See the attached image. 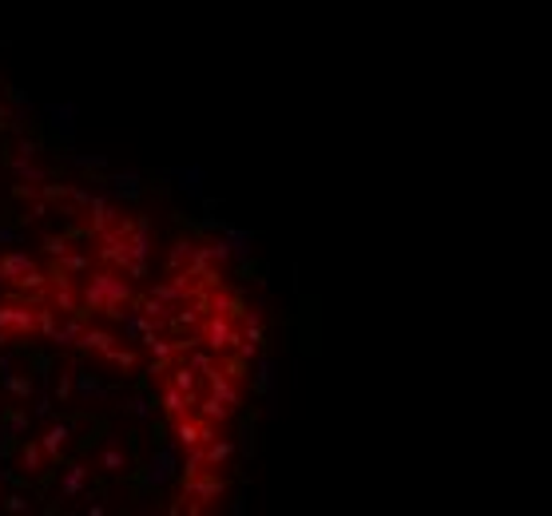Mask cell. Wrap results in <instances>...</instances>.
Returning a JSON list of instances; mask_svg holds the SVG:
<instances>
[{
	"instance_id": "cell-1",
	"label": "cell",
	"mask_w": 552,
	"mask_h": 516,
	"mask_svg": "<svg viewBox=\"0 0 552 516\" xmlns=\"http://www.w3.org/2000/svg\"><path fill=\"white\" fill-rule=\"evenodd\" d=\"M143 493H159L163 485H171L179 476V445L175 441H163V445H151V457L135 469Z\"/></svg>"
},
{
	"instance_id": "cell-2",
	"label": "cell",
	"mask_w": 552,
	"mask_h": 516,
	"mask_svg": "<svg viewBox=\"0 0 552 516\" xmlns=\"http://www.w3.org/2000/svg\"><path fill=\"white\" fill-rule=\"evenodd\" d=\"M76 429H80V417H56V413L48 417V429H44V437H36V445H40L44 461H48L52 469H56V465L64 461V457H68L64 449L72 445Z\"/></svg>"
},
{
	"instance_id": "cell-3",
	"label": "cell",
	"mask_w": 552,
	"mask_h": 516,
	"mask_svg": "<svg viewBox=\"0 0 552 516\" xmlns=\"http://www.w3.org/2000/svg\"><path fill=\"white\" fill-rule=\"evenodd\" d=\"M60 481H56V500H76V496L88 493V481H91V465H84V457H64L56 465Z\"/></svg>"
},
{
	"instance_id": "cell-4",
	"label": "cell",
	"mask_w": 552,
	"mask_h": 516,
	"mask_svg": "<svg viewBox=\"0 0 552 516\" xmlns=\"http://www.w3.org/2000/svg\"><path fill=\"white\" fill-rule=\"evenodd\" d=\"M128 469H135V457H131L128 445H120L116 437H103V449L96 457H91V473H100V476H123Z\"/></svg>"
},
{
	"instance_id": "cell-5",
	"label": "cell",
	"mask_w": 552,
	"mask_h": 516,
	"mask_svg": "<svg viewBox=\"0 0 552 516\" xmlns=\"http://www.w3.org/2000/svg\"><path fill=\"white\" fill-rule=\"evenodd\" d=\"M199 338L207 350H215V354H227L235 342H239V330H235V318L227 314H207L199 318Z\"/></svg>"
},
{
	"instance_id": "cell-6",
	"label": "cell",
	"mask_w": 552,
	"mask_h": 516,
	"mask_svg": "<svg viewBox=\"0 0 552 516\" xmlns=\"http://www.w3.org/2000/svg\"><path fill=\"white\" fill-rule=\"evenodd\" d=\"M96 239H100V263L116 266V270H123L128 266V234L120 231V227H103V231H96Z\"/></svg>"
},
{
	"instance_id": "cell-7",
	"label": "cell",
	"mask_w": 552,
	"mask_h": 516,
	"mask_svg": "<svg viewBox=\"0 0 552 516\" xmlns=\"http://www.w3.org/2000/svg\"><path fill=\"white\" fill-rule=\"evenodd\" d=\"M116 409H120V413H128L131 421H143V425H147L151 417H155V409H159V394H155V389H140V394H123Z\"/></svg>"
},
{
	"instance_id": "cell-8",
	"label": "cell",
	"mask_w": 552,
	"mask_h": 516,
	"mask_svg": "<svg viewBox=\"0 0 552 516\" xmlns=\"http://www.w3.org/2000/svg\"><path fill=\"white\" fill-rule=\"evenodd\" d=\"M88 274H91L88 282H91V286H100L108 302H131V298H135L131 282H123L120 274H116V270H108V266H100V270H88Z\"/></svg>"
},
{
	"instance_id": "cell-9",
	"label": "cell",
	"mask_w": 552,
	"mask_h": 516,
	"mask_svg": "<svg viewBox=\"0 0 552 516\" xmlns=\"http://www.w3.org/2000/svg\"><path fill=\"white\" fill-rule=\"evenodd\" d=\"M111 345H116V334H111V330H100V326H84V334L76 338V345H72V350H76L80 357H91V354L103 357Z\"/></svg>"
},
{
	"instance_id": "cell-10",
	"label": "cell",
	"mask_w": 552,
	"mask_h": 516,
	"mask_svg": "<svg viewBox=\"0 0 552 516\" xmlns=\"http://www.w3.org/2000/svg\"><path fill=\"white\" fill-rule=\"evenodd\" d=\"M48 115H52V132L56 139L64 143V151H72V135H76V108L72 103H48ZM60 155V151H56Z\"/></svg>"
},
{
	"instance_id": "cell-11",
	"label": "cell",
	"mask_w": 552,
	"mask_h": 516,
	"mask_svg": "<svg viewBox=\"0 0 552 516\" xmlns=\"http://www.w3.org/2000/svg\"><path fill=\"white\" fill-rule=\"evenodd\" d=\"M195 401H199L195 394H183V389H175V385L163 382V389H159V409L171 417V421H175V417H187V413L195 409Z\"/></svg>"
},
{
	"instance_id": "cell-12",
	"label": "cell",
	"mask_w": 552,
	"mask_h": 516,
	"mask_svg": "<svg viewBox=\"0 0 552 516\" xmlns=\"http://www.w3.org/2000/svg\"><path fill=\"white\" fill-rule=\"evenodd\" d=\"M203 382H207V394H215L219 401H227L235 409V405H242V394H239V385H235L231 374H223L219 365H215L211 374H203Z\"/></svg>"
},
{
	"instance_id": "cell-13",
	"label": "cell",
	"mask_w": 552,
	"mask_h": 516,
	"mask_svg": "<svg viewBox=\"0 0 552 516\" xmlns=\"http://www.w3.org/2000/svg\"><path fill=\"white\" fill-rule=\"evenodd\" d=\"M72 385H76V394H80L84 401H103V397H108V385H103L96 374H88L80 362L72 365Z\"/></svg>"
},
{
	"instance_id": "cell-14",
	"label": "cell",
	"mask_w": 552,
	"mask_h": 516,
	"mask_svg": "<svg viewBox=\"0 0 552 516\" xmlns=\"http://www.w3.org/2000/svg\"><path fill=\"white\" fill-rule=\"evenodd\" d=\"M32 266H36V263H32L28 251H4V254H0V278H4V282H12V286L21 282Z\"/></svg>"
},
{
	"instance_id": "cell-15",
	"label": "cell",
	"mask_w": 552,
	"mask_h": 516,
	"mask_svg": "<svg viewBox=\"0 0 552 516\" xmlns=\"http://www.w3.org/2000/svg\"><path fill=\"white\" fill-rule=\"evenodd\" d=\"M84 326H88V314H64V322H56V330L48 334V342L60 345V350H68V345H76V338L84 334Z\"/></svg>"
},
{
	"instance_id": "cell-16",
	"label": "cell",
	"mask_w": 552,
	"mask_h": 516,
	"mask_svg": "<svg viewBox=\"0 0 552 516\" xmlns=\"http://www.w3.org/2000/svg\"><path fill=\"white\" fill-rule=\"evenodd\" d=\"M131 306H135L140 314H147L151 322L159 326V330H167V318H171V310H175L171 302H163V298H155V294H135V298H131Z\"/></svg>"
},
{
	"instance_id": "cell-17",
	"label": "cell",
	"mask_w": 552,
	"mask_h": 516,
	"mask_svg": "<svg viewBox=\"0 0 552 516\" xmlns=\"http://www.w3.org/2000/svg\"><path fill=\"white\" fill-rule=\"evenodd\" d=\"M207 310H211V314L239 318L242 310H247V306H242V298H239V294H231V290H227V286H215V290L207 294Z\"/></svg>"
},
{
	"instance_id": "cell-18",
	"label": "cell",
	"mask_w": 552,
	"mask_h": 516,
	"mask_svg": "<svg viewBox=\"0 0 552 516\" xmlns=\"http://www.w3.org/2000/svg\"><path fill=\"white\" fill-rule=\"evenodd\" d=\"M4 163H9V171L16 175V179H24V183H36V187H40L44 179H52V171H48V167H40V163H36V159H21V155H9V159H4Z\"/></svg>"
},
{
	"instance_id": "cell-19",
	"label": "cell",
	"mask_w": 552,
	"mask_h": 516,
	"mask_svg": "<svg viewBox=\"0 0 552 516\" xmlns=\"http://www.w3.org/2000/svg\"><path fill=\"white\" fill-rule=\"evenodd\" d=\"M175 357H179L183 365H191L199 377L211 374L215 365H219V354H215V350H207V345H195V350H187V354H175Z\"/></svg>"
},
{
	"instance_id": "cell-20",
	"label": "cell",
	"mask_w": 552,
	"mask_h": 516,
	"mask_svg": "<svg viewBox=\"0 0 552 516\" xmlns=\"http://www.w3.org/2000/svg\"><path fill=\"white\" fill-rule=\"evenodd\" d=\"M108 433H111V425H108V421H103V417H91V425L84 429V433H80V441H76V457H88L91 449L100 445V441H103Z\"/></svg>"
},
{
	"instance_id": "cell-21",
	"label": "cell",
	"mask_w": 552,
	"mask_h": 516,
	"mask_svg": "<svg viewBox=\"0 0 552 516\" xmlns=\"http://www.w3.org/2000/svg\"><path fill=\"white\" fill-rule=\"evenodd\" d=\"M171 441L179 449H195L199 445V421H191V417H175L171 421Z\"/></svg>"
},
{
	"instance_id": "cell-22",
	"label": "cell",
	"mask_w": 552,
	"mask_h": 516,
	"mask_svg": "<svg viewBox=\"0 0 552 516\" xmlns=\"http://www.w3.org/2000/svg\"><path fill=\"white\" fill-rule=\"evenodd\" d=\"M84 211H91V234H96V231H103V227H111V223H116V207H111V202L103 199V195H91V199H88V207H84Z\"/></svg>"
},
{
	"instance_id": "cell-23",
	"label": "cell",
	"mask_w": 552,
	"mask_h": 516,
	"mask_svg": "<svg viewBox=\"0 0 552 516\" xmlns=\"http://www.w3.org/2000/svg\"><path fill=\"white\" fill-rule=\"evenodd\" d=\"M16 453H21V465L28 469V476L44 473V453H40V445H36L32 437H21V441H16Z\"/></svg>"
},
{
	"instance_id": "cell-24",
	"label": "cell",
	"mask_w": 552,
	"mask_h": 516,
	"mask_svg": "<svg viewBox=\"0 0 552 516\" xmlns=\"http://www.w3.org/2000/svg\"><path fill=\"white\" fill-rule=\"evenodd\" d=\"M231 457H235V441H227V437H215L211 445H203V465H207V469L227 465Z\"/></svg>"
},
{
	"instance_id": "cell-25",
	"label": "cell",
	"mask_w": 552,
	"mask_h": 516,
	"mask_svg": "<svg viewBox=\"0 0 552 516\" xmlns=\"http://www.w3.org/2000/svg\"><path fill=\"white\" fill-rule=\"evenodd\" d=\"M0 385H4V389H9L12 397H16V401H28L32 394H36V377H24V374H0Z\"/></svg>"
},
{
	"instance_id": "cell-26",
	"label": "cell",
	"mask_w": 552,
	"mask_h": 516,
	"mask_svg": "<svg viewBox=\"0 0 552 516\" xmlns=\"http://www.w3.org/2000/svg\"><path fill=\"white\" fill-rule=\"evenodd\" d=\"M254 382H251V389L259 397H271V389H274V362L271 357H254Z\"/></svg>"
},
{
	"instance_id": "cell-27",
	"label": "cell",
	"mask_w": 552,
	"mask_h": 516,
	"mask_svg": "<svg viewBox=\"0 0 552 516\" xmlns=\"http://www.w3.org/2000/svg\"><path fill=\"white\" fill-rule=\"evenodd\" d=\"M179 179V191L187 199H203V167H183V171H171Z\"/></svg>"
},
{
	"instance_id": "cell-28",
	"label": "cell",
	"mask_w": 552,
	"mask_h": 516,
	"mask_svg": "<svg viewBox=\"0 0 552 516\" xmlns=\"http://www.w3.org/2000/svg\"><path fill=\"white\" fill-rule=\"evenodd\" d=\"M195 409H199V417H207V421H227V417H231V405L227 401H219V397L215 394H207V397H199V401H195Z\"/></svg>"
},
{
	"instance_id": "cell-29",
	"label": "cell",
	"mask_w": 552,
	"mask_h": 516,
	"mask_svg": "<svg viewBox=\"0 0 552 516\" xmlns=\"http://www.w3.org/2000/svg\"><path fill=\"white\" fill-rule=\"evenodd\" d=\"M0 421H4V429H9L16 441H21V437H28V429H32L28 409H4V413H0Z\"/></svg>"
},
{
	"instance_id": "cell-30",
	"label": "cell",
	"mask_w": 552,
	"mask_h": 516,
	"mask_svg": "<svg viewBox=\"0 0 552 516\" xmlns=\"http://www.w3.org/2000/svg\"><path fill=\"white\" fill-rule=\"evenodd\" d=\"M140 345L143 350H151L155 357H175V342H167V338H159V330L151 326V330H143L140 334Z\"/></svg>"
},
{
	"instance_id": "cell-31",
	"label": "cell",
	"mask_w": 552,
	"mask_h": 516,
	"mask_svg": "<svg viewBox=\"0 0 552 516\" xmlns=\"http://www.w3.org/2000/svg\"><path fill=\"white\" fill-rule=\"evenodd\" d=\"M32 493H24V488H4V493H0V508H4V512H12V516H21V512H32V500H28Z\"/></svg>"
},
{
	"instance_id": "cell-32",
	"label": "cell",
	"mask_w": 552,
	"mask_h": 516,
	"mask_svg": "<svg viewBox=\"0 0 552 516\" xmlns=\"http://www.w3.org/2000/svg\"><path fill=\"white\" fill-rule=\"evenodd\" d=\"M191 246H195V239H175V243L167 246V274L187 266V258H191Z\"/></svg>"
},
{
	"instance_id": "cell-33",
	"label": "cell",
	"mask_w": 552,
	"mask_h": 516,
	"mask_svg": "<svg viewBox=\"0 0 552 516\" xmlns=\"http://www.w3.org/2000/svg\"><path fill=\"white\" fill-rule=\"evenodd\" d=\"M56 263H60L68 274H88V270H91V258H88L84 251H72V246L60 254V258H56Z\"/></svg>"
},
{
	"instance_id": "cell-34",
	"label": "cell",
	"mask_w": 552,
	"mask_h": 516,
	"mask_svg": "<svg viewBox=\"0 0 552 516\" xmlns=\"http://www.w3.org/2000/svg\"><path fill=\"white\" fill-rule=\"evenodd\" d=\"M254 409H251V417H242V429H239V445L235 449H242V457H254V449H259V441H254Z\"/></svg>"
},
{
	"instance_id": "cell-35",
	"label": "cell",
	"mask_w": 552,
	"mask_h": 516,
	"mask_svg": "<svg viewBox=\"0 0 552 516\" xmlns=\"http://www.w3.org/2000/svg\"><path fill=\"white\" fill-rule=\"evenodd\" d=\"M44 151V139L40 135H16V147H12V155H21V159H36V155Z\"/></svg>"
},
{
	"instance_id": "cell-36",
	"label": "cell",
	"mask_w": 552,
	"mask_h": 516,
	"mask_svg": "<svg viewBox=\"0 0 552 516\" xmlns=\"http://www.w3.org/2000/svg\"><path fill=\"white\" fill-rule=\"evenodd\" d=\"M32 362V374H36V385H48V374H52V357L40 354V350H24Z\"/></svg>"
},
{
	"instance_id": "cell-37",
	"label": "cell",
	"mask_w": 552,
	"mask_h": 516,
	"mask_svg": "<svg viewBox=\"0 0 552 516\" xmlns=\"http://www.w3.org/2000/svg\"><path fill=\"white\" fill-rule=\"evenodd\" d=\"M103 362L116 365V369H135V362H140V357H135V350H120V345H111L108 354H103Z\"/></svg>"
},
{
	"instance_id": "cell-38",
	"label": "cell",
	"mask_w": 552,
	"mask_h": 516,
	"mask_svg": "<svg viewBox=\"0 0 552 516\" xmlns=\"http://www.w3.org/2000/svg\"><path fill=\"white\" fill-rule=\"evenodd\" d=\"M52 310H56V314H80V298H76V294H72V290H60V286H56V298H52Z\"/></svg>"
},
{
	"instance_id": "cell-39",
	"label": "cell",
	"mask_w": 552,
	"mask_h": 516,
	"mask_svg": "<svg viewBox=\"0 0 552 516\" xmlns=\"http://www.w3.org/2000/svg\"><path fill=\"white\" fill-rule=\"evenodd\" d=\"M68 246H72V239H68V234H56V231H52V234H44V243H40V251L44 254H52V258H60V254L64 251H68Z\"/></svg>"
},
{
	"instance_id": "cell-40",
	"label": "cell",
	"mask_w": 552,
	"mask_h": 516,
	"mask_svg": "<svg viewBox=\"0 0 552 516\" xmlns=\"http://www.w3.org/2000/svg\"><path fill=\"white\" fill-rule=\"evenodd\" d=\"M207 251H211V263H231V239L227 234H215L211 243H207Z\"/></svg>"
},
{
	"instance_id": "cell-41",
	"label": "cell",
	"mask_w": 552,
	"mask_h": 516,
	"mask_svg": "<svg viewBox=\"0 0 552 516\" xmlns=\"http://www.w3.org/2000/svg\"><path fill=\"white\" fill-rule=\"evenodd\" d=\"M40 199L48 202V207L64 202V199H68V183H48V179H44V183H40Z\"/></svg>"
},
{
	"instance_id": "cell-42",
	"label": "cell",
	"mask_w": 552,
	"mask_h": 516,
	"mask_svg": "<svg viewBox=\"0 0 552 516\" xmlns=\"http://www.w3.org/2000/svg\"><path fill=\"white\" fill-rule=\"evenodd\" d=\"M183 469H179V476H195V473H203V445H195V449H183Z\"/></svg>"
},
{
	"instance_id": "cell-43",
	"label": "cell",
	"mask_w": 552,
	"mask_h": 516,
	"mask_svg": "<svg viewBox=\"0 0 552 516\" xmlns=\"http://www.w3.org/2000/svg\"><path fill=\"white\" fill-rule=\"evenodd\" d=\"M52 330H56V310L52 306H36V334L48 338Z\"/></svg>"
},
{
	"instance_id": "cell-44",
	"label": "cell",
	"mask_w": 552,
	"mask_h": 516,
	"mask_svg": "<svg viewBox=\"0 0 552 516\" xmlns=\"http://www.w3.org/2000/svg\"><path fill=\"white\" fill-rule=\"evenodd\" d=\"M231 350H235V357H239V362H247V365H251L254 357H259V350H262V345H254L251 338H242V334H239V342H235Z\"/></svg>"
},
{
	"instance_id": "cell-45",
	"label": "cell",
	"mask_w": 552,
	"mask_h": 516,
	"mask_svg": "<svg viewBox=\"0 0 552 516\" xmlns=\"http://www.w3.org/2000/svg\"><path fill=\"white\" fill-rule=\"evenodd\" d=\"M4 96H9L12 108H21V112H32V100H28V91L16 88V84H4Z\"/></svg>"
},
{
	"instance_id": "cell-46",
	"label": "cell",
	"mask_w": 552,
	"mask_h": 516,
	"mask_svg": "<svg viewBox=\"0 0 552 516\" xmlns=\"http://www.w3.org/2000/svg\"><path fill=\"white\" fill-rule=\"evenodd\" d=\"M12 199L16 202H32V199H40V187H36V183H12Z\"/></svg>"
},
{
	"instance_id": "cell-47",
	"label": "cell",
	"mask_w": 552,
	"mask_h": 516,
	"mask_svg": "<svg viewBox=\"0 0 552 516\" xmlns=\"http://www.w3.org/2000/svg\"><path fill=\"white\" fill-rule=\"evenodd\" d=\"M48 282H52V286H60V290H72V286H76V282H72V274L64 270L60 263H52V266H48Z\"/></svg>"
},
{
	"instance_id": "cell-48",
	"label": "cell",
	"mask_w": 552,
	"mask_h": 516,
	"mask_svg": "<svg viewBox=\"0 0 552 516\" xmlns=\"http://www.w3.org/2000/svg\"><path fill=\"white\" fill-rule=\"evenodd\" d=\"M72 394H76V385H72V369H60V382H56V397L64 401H72Z\"/></svg>"
},
{
	"instance_id": "cell-49",
	"label": "cell",
	"mask_w": 552,
	"mask_h": 516,
	"mask_svg": "<svg viewBox=\"0 0 552 516\" xmlns=\"http://www.w3.org/2000/svg\"><path fill=\"white\" fill-rule=\"evenodd\" d=\"M12 453H16V437H12L9 429H4V421H0V465H4Z\"/></svg>"
},
{
	"instance_id": "cell-50",
	"label": "cell",
	"mask_w": 552,
	"mask_h": 516,
	"mask_svg": "<svg viewBox=\"0 0 552 516\" xmlns=\"http://www.w3.org/2000/svg\"><path fill=\"white\" fill-rule=\"evenodd\" d=\"M52 409H56V405H52V397H48V394H40L36 401H32V417H40V421H48Z\"/></svg>"
},
{
	"instance_id": "cell-51",
	"label": "cell",
	"mask_w": 552,
	"mask_h": 516,
	"mask_svg": "<svg viewBox=\"0 0 552 516\" xmlns=\"http://www.w3.org/2000/svg\"><path fill=\"white\" fill-rule=\"evenodd\" d=\"M147 425H151V445H163V441H171V425H163V421H155V417H151Z\"/></svg>"
},
{
	"instance_id": "cell-52",
	"label": "cell",
	"mask_w": 552,
	"mask_h": 516,
	"mask_svg": "<svg viewBox=\"0 0 552 516\" xmlns=\"http://www.w3.org/2000/svg\"><path fill=\"white\" fill-rule=\"evenodd\" d=\"M219 369H223V374H231V377H242L247 369H251V365H247V362H239V357H227V362H223Z\"/></svg>"
},
{
	"instance_id": "cell-53",
	"label": "cell",
	"mask_w": 552,
	"mask_h": 516,
	"mask_svg": "<svg viewBox=\"0 0 552 516\" xmlns=\"http://www.w3.org/2000/svg\"><path fill=\"white\" fill-rule=\"evenodd\" d=\"M21 239H24V231H21V227L0 223V246H4V243H21Z\"/></svg>"
},
{
	"instance_id": "cell-54",
	"label": "cell",
	"mask_w": 552,
	"mask_h": 516,
	"mask_svg": "<svg viewBox=\"0 0 552 516\" xmlns=\"http://www.w3.org/2000/svg\"><path fill=\"white\" fill-rule=\"evenodd\" d=\"M123 274H128V278H147V263H135V258H128Z\"/></svg>"
},
{
	"instance_id": "cell-55",
	"label": "cell",
	"mask_w": 552,
	"mask_h": 516,
	"mask_svg": "<svg viewBox=\"0 0 552 516\" xmlns=\"http://www.w3.org/2000/svg\"><path fill=\"white\" fill-rule=\"evenodd\" d=\"M199 278H203V286H211V290H215V286H223V274H219V270H215V263H211V266H207V270H203V274H199Z\"/></svg>"
},
{
	"instance_id": "cell-56",
	"label": "cell",
	"mask_w": 552,
	"mask_h": 516,
	"mask_svg": "<svg viewBox=\"0 0 552 516\" xmlns=\"http://www.w3.org/2000/svg\"><path fill=\"white\" fill-rule=\"evenodd\" d=\"M227 512H231V516H242V512H247V496L235 493V496H231V505H227Z\"/></svg>"
},
{
	"instance_id": "cell-57",
	"label": "cell",
	"mask_w": 552,
	"mask_h": 516,
	"mask_svg": "<svg viewBox=\"0 0 552 516\" xmlns=\"http://www.w3.org/2000/svg\"><path fill=\"white\" fill-rule=\"evenodd\" d=\"M9 115H12V108H9V103H0V132H4V123H9Z\"/></svg>"
},
{
	"instance_id": "cell-58",
	"label": "cell",
	"mask_w": 552,
	"mask_h": 516,
	"mask_svg": "<svg viewBox=\"0 0 552 516\" xmlns=\"http://www.w3.org/2000/svg\"><path fill=\"white\" fill-rule=\"evenodd\" d=\"M4 345H9V330H0V350H4Z\"/></svg>"
},
{
	"instance_id": "cell-59",
	"label": "cell",
	"mask_w": 552,
	"mask_h": 516,
	"mask_svg": "<svg viewBox=\"0 0 552 516\" xmlns=\"http://www.w3.org/2000/svg\"><path fill=\"white\" fill-rule=\"evenodd\" d=\"M4 488H9V485H4V476H0V493H4Z\"/></svg>"
},
{
	"instance_id": "cell-60",
	"label": "cell",
	"mask_w": 552,
	"mask_h": 516,
	"mask_svg": "<svg viewBox=\"0 0 552 516\" xmlns=\"http://www.w3.org/2000/svg\"><path fill=\"white\" fill-rule=\"evenodd\" d=\"M0 84H4V76H0Z\"/></svg>"
}]
</instances>
